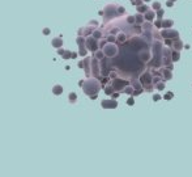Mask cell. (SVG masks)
Returning a JSON list of instances; mask_svg holds the SVG:
<instances>
[{
    "label": "cell",
    "instance_id": "1",
    "mask_svg": "<svg viewBox=\"0 0 192 177\" xmlns=\"http://www.w3.org/2000/svg\"><path fill=\"white\" fill-rule=\"evenodd\" d=\"M102 88V84L99 83V79H88L85 80V84L82 87V91L88 96H92V94H97L99 92V89Z\"/></svg>",
    "mask_w": 192,
    "mask_h": 177
},
{
    "label": "cell",
    "instance_id": "2",
    "mask_svg": "<svg viewBox=\"0 0 192 177\" xmlns=\"http://www.w3.org/2000/svg\"><path fill=\"white\" fill-rule=\"evenodd\" d=\"M118 13V7L115 4H107L105 7V15H103V22L107 24L108 21L114 18Z\"/></svg>",
    "mask_w": 192,
    "mask_h": 177
},
{
    "label": "cell",
    "instance_id": "3",
    "mask_svg": "<svg viewBox=\"0 0 192 177\" xmlns=\"http://www.w3.org/2000/svg\"><path fill=\"white\" fill-rule=\"evenodd\" d=\"M92 76H94L95 79H99L102 80V74H101V65L98 59L95 58V56H93L92 58Z\"/></svg>",
    "mask_w": 192,
    "mask_h": 177
},
{
    "label": "cell",
    "instance_id": "4",
    "mask_svg": "<svg viewBox=\"0 0 192 177\" xmlns=\"http://www.w3.org/2000/svg\"><path fill=\"white\" fill-rule=\"evenodd\" d=\"M110 72H111V62L108 56H105L101 60V74H102V76H107Z\"/></svg>",
    "mask_w": 192,
    "mask_h": 177
},
{
    "label": "cell",
    "instance_id": "5",
    "mask_svg": "<svg viewBox=\"0 0 192 177\" xmlns=\"http://www.w3.org/2000/svg\"><path fill=\"white\" fill-rule=\"evenodd\" d=\"M128 84H130V81L128 80H121L120 78H117V79H114L111 81V85L114 87V89L118 91V92H124V88Z\"/></svg>",
    "mask_w": 192,
    "mask_h": 177
},
{
    "label": "cell",
    "instance_id": "6",
    "mask_svg": "<svg viewBox=\"0 0 192 177\" xmlns=\"http://www.w3.org/2000/svg\"><path fill=\"white\" fill-rule=\"evenodd\" d=\"M99 40L94 38V37H86V47L88 50H90V51L95 53L97 50H99V43H98Z\"/></svg>",
    "mask_w": 192,
    "mask_h": 177
},
{
    "label": "cell",
    "instance_id": "7",
    "mask_svg": "<svg viewBox=\"0 0 192 177\" xmlns=\"http://www.w3.org/2000/svg\"><path fill=\"white\" fill-rule=\"evenodd\" d=\"M161 36L163 37V40H166V38L175 40V38H179V31L171 29V28L170 29H163V30H161Z\"/></svg>",
    "mask_w": 192,
    "mask_h": 177
},
{
    "label": "cell",
    "instance_id": "8",
    "mask_svg": "<svg viewBox=\"0 0 192 177\" xmlns=\"http://www.w3.org/2000/svg\"><path fill=\"white\" fill-rule=\"evenodd\" d=\"M103 51H105V55H106V56H108V58H112V56L117 55L118 47H117V45H114V43L108 42L107 45L103 47Z\"/></svg>",
    "mask_w": 192,
    "mask_h": 177
},
{
    "label": "cell",
    "instance_id": "9",
    "mask_svg": "<svg viewBox=\"0 0 192 177\" xmlns=\"http://www.w3.org/2000/svg\"><path fill=\"white\" fill-rule=\"evenodd\" d=\"M101 106L103 109H117L118 108V101L115 98H110V100H102L101 101Z\"/></svg>",
    "mask_w": 192,
    "mask_h": 177
},
{
    "label": "cell",
    "instance_id": "10",
    "mask_svg": "<svg viewBox=\"0 0 192 177\" xmlns=\"http://www.w3.org/2000/svg\"><path fill=\"white\" fill-rule=\"evenodd\" d=\"M152 53L149 51V49H144V50H140L139 51V59H141L144 63H148L152 59Z\"/></svg>",
    "mask_w": 192,
    "mask_h": 177
},
{
    "label": "cell",
    "instance_id": "11",
    "mask_svg": "<svg viewBox=\"0 0 192 177\" xmlns=\"http://www.w3.org/2000/svg\"><path fill=\"white\" fill-rule=\"evenodd\" d=\"M140 80H141V83H143V84L153 83V75H152V72L146 71V72L141 74V76H140Z\"/></svg>",
    "mask_w": 192,
    "mask_h": 177
},
{
    "label": "cell",
    "instance_id": "12",
    "mask_svg": "<svg viewBox=\"0 0 192 177\" xmlns=\"http://www.w3.org/2000/svg\"><path fill=\"white\" fill-rule=\"evenodd\" d=\"M143 37L145 38L146 42L150 43V45L153 43V41H154V40H153V38H154V37H153V30H144L143 31Z\"/></svg>",
    "mask_w": 192,
    "mask_h": 177
},
{
    "label": "cell",
    "instance_id": "13",
    "mask_svg": "<svg viewBox=\"0 0 192 177\" xmlns=\"http://www.w3.org/2000/svg\"><path fill=\"white\" fill-rule=\"evenodd\" d=\"M57 54L62 55L63 59H69V58H72V51H69V50H63L62 47L57 49Z\"/></svg>",
    "mask_w": 192,
    "mask_h": 177
},
{
    "label": "cell",
    "instance_id": "14",
    "mask_svg": "<svg viewBox=\"0 0 192 177\" xmlns=\"http://www.w3.org/2000/svg\"><path fill=\"white\" fill-rule=\"evenodd\" d=\"M184 47V43L182 42L181 38H175L174 42H172V49L174 50H178V51H181V50Z\"/></svg>",
    "mask_w": 192,
    "mask_h": 177
},
{
    "label": "cell",
    "instance_id": "15",
    "mask_svg": "<svg viewBox=\"0 0 192 177\" xmlns=\"http://www.w3.org/2000/svg\"><path fill=\"white\" fill-rule=\"evenodd\" d=\"M159 71H161L162 75H163V80H171L172 79L171 69H169V68H162V69H159Z\"/></svg>",
    "mask_w": 192,
    "mask_h": 177
},
{
    "label": "cell",
    "instance_id": "16",
    "mask_svg": "<svg viewBox=\"0 0 192 177\" xmlns=\"http://www.w3.org/2000/svg\"><path fill=\"white\" fill-rule=\"evenodd\" d=\"M51 45H53L54 47H56V49H60V47L63 46V38H62V37L54 38L53 41H51Z\"/></svg>",
    "mask_w": 192,
    "mask_h": 177
},
{
    "label": "cell",
    "instance_id": "17",
    "mask_svg": "<svg viewBox=\"0 0 192 177\" xmlns=\"http://www.w3.org/2000/svg\"><path fill=\"white\" fill-rule=\"evenodd\" d=\"M156 16H157V15H156L153 11H150V9H149V11H146L145 13H144V17H145V20H146V21H153Z\"/></svg>",
    "mask_w": 192,
    "mask_h": 177
},
{
    "label": "cell",
    "instance_id": "18",
    "mask_svg": "<svg viewBox=\"0 0 192 177\" xmlns=\"http://www.w3.org/2000/svg\"><path fill=\"white\" fill-rule=\"evenodd\" d=\"M53 93L55 94V96H60V94L63 93V87L60 84H56L53 87Z\"/></svg>",
    "mask_w": 192,
    "mask_h": 177
},
{
    "label": "cell",
    "instance_id": "19",
    "mask_svg": "<svg viewBox=\"0 0 192 177\" xmlns=\"http://www.w3.org/2000/svg\"><path fill=\"white\" fill-rule=\"evenodd\" d=\"M172 25H174V21H172L171 18H167V20H162V26H163V29H170Z\"/></svg>",
    "mask_w": 192,
    "mask_h": 177
},
{
    "label": "cell",
    "instance_id": "20",
    "mask_svg": "<svg viewBox=\"0 0 192 177\" xmlns=\"http://www.w3.org/2000/svg\"><path fill=\"white\" fill-rule=\"evenodd\" d=\"M126 41H127V34L123 33V31L117 36V42H118V43H124Z\"/></svg>",
    "mask_w": 192,
    "mask_h": 177
},
{
    "label": "cell",
    "instance_id": "21",
    "mask_svg": "<svg viewBox=\"0 0 192 177\" xmlns=\"http://www.w3.org/2000/svg\"><path fill=\"white\" fill-rule=\"evenodd\" d=\"M79 47H80V49H79V55L86 56V55H88V47H86V45H80Z\"/></svg>",
    "mask_w": 192,
    "mask_h": 177
},
{
    "label": "cell",
    "instance_id": "22",
    "mask_svg": "<svg viewBox=\"0 0 192 177\" xmlns=\"http://www.w3.org/2000/svg\"><path fill=\"white\" fill-rule=\"evenodd\" d=\"M135 17H136V24H137V25H143V24H144L145 17H144L143 13H139V12H137V15H136Z\"/></svg>",
    "mask_w": 192,
    "mask_h": 177
},
{
    "label": "cell",
    "instance_id": "23",
    "mask_svg": "<svg viewBox=\"0 0 192 177\" xmlns=\"http://www.w3.org/2000/svg\"><path fill=\"white\" fill-rule=\"evenodd\" d=\"M94 56H95V58H97L98 60H102V59L105 58V51H103L102 49H99V50H97V51L94 53Z\"/></svg>",
    "mask_w": 192,
    "mask_h": 177
},
{
    "label": "cell",
    "instance_id": "24",
    "mask_svg": "<svg viewBox=\"0 0 192 177\" xmlns=\"http://www.w3.org/2000/svg\"><path fill=\"white\" fill-rule=\"evenodd\" d=\"M171 58H172V62H178L179 59H181V53H179L178 50H174V49H172V55H171Z\"/></svg>",
    "mask_w": 192,
    "mask_h": 177
},
{
    "label": "cell",
    "instance_id": "25",
    "mask_svg": "<svg viewBox=\"0 0 192 177\" xmlns=\"http://www.w3.org/2000/svg\"><path fill=\"white\" fill-rule=\"evenodd\" d=\"M68 100H69V103L71 104H75L76 101H77V94H76L75 92H71L68 94Z\"/></svg>",
    "mask_w": 192,
    "mask_h": 177
},
{
    "label": "cell",
    "instance_id": "26",
    "mask_svg": "<svg viewBox=\"0 0 192 177\" xmlns=\"http://www.w3.org/2000/svg\"><path fill=\"white\" fill-rule=\"evenodd\" d=\"M137 12L139 13H145L146 11H149V8H148V5H145V4H141V5H137Z\"/></svg>",
    "mask_w": 192,
    "mask_h": 177
},
{
    "label": "cell",
    "instance_id": "27",
    "mask_svg": "<svg viewBox=\"0 0 192 177\" xmlns=\"http://www.w3.org/2000/svg\"><path fill=\"white\" fill-rule=\"evenodd\" d=\"M93 31H94L93 26H92V25H89V26L84 28V36H85V37H88L89 34H93Z\"/></svg>",
    "mask_w": 192,
    "mask_h": 177
},
{
    "label": "cell",
    "instance_id": "28",
    "mask_svg": "<svg viewBox=\"0 0 192 177\" xmlns=\"http://www.w3.org/2000/svg\"><path fill=\"white\" fill-rule=\"evenodd\" d=\"M92 36L94 37V38H97V40H101V38H103V33H102L101 30H94Z\"/></svg>",
    "mask_w": 192,
    "mask_h": 177
},
{
    "label": "cell",
    "instance_id": "29",
    "mask_svg": "<svg viewBox=\"0 0 192 177\" xmlns=\"http://www.w3.org/2000/svg\"><path fill=\"white\" fill-rule=\"evenodd\" d=\"M144 89L146 91V92H153L156 89V85H153L152 83H149V84H144Z\"/></svg>",
    "mask_w": 192,
    "mask_h": 177
},
{
    "label": "cell",
    "instance_id": "30",
    "mask_svg": "<svg viewBox=\"0 0 192 177\" xmlns=\"http://www.w3.org/2000/svg\"><path fill=\"white\" fill-rule=\"evenodd\" d=\"M141 26H143L144 30H153V29H154V28H153V25L150 24V21H146L145 24L141 25Z\"/></svg>",
    "mask_w": 192,
    "mask_h": 177
},
{
    "label": "cell",
    "instance_id": "31",
    "mask_svg": "<svg viewBox=\"0 0 192 177\" xmlns=\"http://www.w3.org/2000/svg\"><path fill=\"white\" fill-rule=\"evenodd\" d=\"M133 91H135V88H133L132 85H131V87H128V85H127V87L124 88V93H126V94H130V96H132Z\"/></svg>",
    "mask_w": 192,
    "mask_h": 177
},
{
    "label": "cell",
    "instance_id": "32",
    "mask_svg": "<svg viewBox=\"0 0 192 177\" xmlns=\"http://www.w3.org/2000/svg\"><path fill=\"white\" fill-rule=\"evenodd\" d=\"M126 21H127V24H131V25H135V24H136V17H135V16H128Z\"/></svg>",
    "mask_w": 192,
    "mask_h": 177
},
{
    "label": "cell",
    "instance_id": "33",
    "mask_svg": "<svg viewBox=\"0 0 192 177\" xmlns=\"http://www.w3.org/2000/svg\"><path fill=\"white\" fill-rule=\"evenodd\" d=\"M114 92H115V89H114V87H112V85L106 87V88H105V93L108 94V96H111V94H112Z\"/></svg>",
    "mask_w": 192,
    "mask_h": 177
},
{
    "label": "cell",
    "instance_id": "34",
    "mask_svg": "<svg viewBox=\"0 0 192 177\" xmlns=\"http://www.w3.org/2000/svg\"><path fill=\"white\" fill-rule=\"evenodd\" d=\"M154 28H156V29H161V28H163V26H162V20H161V18H157V20H156V22H154Z\"/></svg>",
    "mask_w": 192,
    "mask_h": 177
},
{
    "label": "cell",
    "instance_id": "35",
    "mask_svg": "<svg viewBox=\"0 0 192 177\" xmlns=\"http://www.w3.org/2000/svg\"><path fill=\"white\" fill-rule=\"evenodd\" d=\"M156 89L157 91H163L165 89V83L163 81H159V83L156 84Z\"/></svg>",
    "mask_w": 192,
    "mask_h": 177
},
{
    "label": "cell",
    "instance_id": "36",
    "mask_svg": "<svg viewBox=\"0 0 192 177\" xmlns=\"http://www.w3.org/2000/svg\"><path fill=\"white\" fill-rule=\"evenodd\" d=\"M98 43H99V49L103 50V47L107 45V40H105V38H101V40L98 41Z\"/></svg>",
    "mask_w": 192,
    "mask_h": 177
},
{
    "label": "cell",
    "instance_id": "37",
    "mask_svg": "<svg viewBox=\"0 0 192 177\" xmlns=\"http://www.w3.org/2000/svg\"><path fill=\"white\" fill-rule=\"evenodd\" d=\"M107 42L115 43V42H117V37H115L114 34H108V36H107Z\"/></svg>",
    "mask_w": 192,
    "mask_h": 177
},
{
    "label": "cell",
    "instance_id": "38",
    "mask_svg": "<svg viewBox=\"0 0 192 177\" xmlns=\"http://www.w3.org/2000/svg\"><path fill=\"white\" fill-rule=\"evenodd\" d=\"M156 15H157L158 18H161V20H162V17H163V15H165V11H163L162 8L158 9V11H156Z\"/></svg>",
    "mask_w": 192,
    "mask_h": 177
},
{
    "label": "cell",
    "instance_id": "39",
    "mask_svg": "<svg viewBox=\"0 0 192 177\" xmlns=\"http://www.w3.org/2000/svg\"><path fill=\"white\" fill-rule=\"evenodd\" d=\"M161 80H162V78L159 76V75H154V76H153V84H157V83H159Z\"/></svg>",
    "mask_w": 192,
    "mask_h": 177
},
{
    "label": "cell",
    "instance_id": "40",
    "mask_svg": "<svg viewBox=\"0 0 192 177\" xmlns=\"http://www.w3.org/2000/svg\"><path fill=\"white\" fill-rule=\"evenodd\" d=\"M152 7H153V9H154V11H158V9H161V3H159V2H154Z\"/></svg>",
    "mask_w": 192,
    "mask_h": 177
},
{
    "label": "cell",
    "instance_id": "41",
    "mask_svg": "<svg viewBox=\"0 0 192 177\" xmlns=\"http://www.w3.org/2000/svg\"><path fill=\"white\" fill-rule=\"evenodd\" d=\"M144 91H145L144 88H140V89H135V91H133V93H132V96L135 97V96H137V94H141Z\"/></svg>",
    "mask_w": 192,
    "mask_h": 177
},
{
    "label": "cell",
    "instance_id": "42",
    "mask_svg": "<svg viewBox=\"0 0 192 177\" xmlns=\"http://www.w3.org/2000/svg\"><path fill=\"white\" fill-rule=\"evenodd\" d=\"M141 28L143 26H140V25H137V26H133V31H135V33H139V34H143Z\"/></svg>",
    "mask_w": 192,
    "mask_h": 177
},
{
    "label": "cell",
    "instance_id": "43",
    "mask_svg": "<svg viewBox=\"0 0 192 177\" xmlns=\"http://www.w3.org/2000/svg\"><path fill=\"white\" fill-rule=\"evenodd\" d=\"M163 42H165V45H166V46H169V47H172V42H174V40L166 38V40H165Z\"/></svg>",
    "mask_w": 192,
    "mask_h": 177
},
{
    "label": "cell",
    "instance_id": "44",
    "mask_svg": "<svg viewBox=\"0 0 192 177\" xmlns=\"http://www.w3.org/2000/svg\"><path fill=\"white\" fill-rule=\"evenodd\" d=\"M133 104H135V98H133V96H131V97H128V98H127V105H130V106H132Z\"/></svg>",
    "mask_w": 192,
    "mask_h": 177
},
{
    "label": "cell",
    "instance_id": "45",
    "mask_svg": "<svg viewBox=\"0 0 192 177\" xmlns=\"http://www.w3.org/2000/svg\"><path fill=\"white\" fill-rule=\"evenodd\" d=\"M172 97H174V93H172V92H167V93H166L165 96H163L165 100H171Z\"/></svg>",
    "mask_w": 192,
    "mask_h": 177
},
{
    "label": "cell",
    "instance_id": "46",
    "mask_svg": "<svg viewBox=\"0 0 192 177\" xmlns=\"http://www.w3.org/2000/svg\"><path fill=\"white\" fill-rule=\"evenodd\" d=\"M131 3H132L133 5H136V7H137V5H141V4L145 3V2H144V0H131Z\"/></svg>",
    "mask_w": 192,
    "mask_h": 177
},
{
    "label": "cell",
    "instance_id": "47",
    "mask_svg": "<svg viewBox=\"0 0 192 177\" xmlns=\"http://www.w3.org/2000/svg\"><path fill=\"white\" fill-rule=\"evenodd\" d=\"M108 76H110V79H112V80H114V79H117V78H118V74L115 72V71H111L110 74H108Z\"/></svg>",
    "mask_w": 192,
    "mask_h": 177
},
{
    "label": "cell",
    "instance_id": "48",
    "mask_svg": "<svg viewBox=\"0 0 192 177\" xmlns=\"http://www.w3.org/2000/svg\"><path fill=\"white\" fill-rule=\"evenodd\" d=\"M89 25H92V26H95V28H97V26H98V21H97V20H90V21H89Z\"/></svg>",
    "mask_w": 192,
    "mask_h": 177
},
{
    "label": "cell",
    "instance_id": "49",
    "mask_svg": "<svg viewBox=\"0 0 192 177\" xmlns=\"http://www.w3.org/2000/svg\"><path fill=\"white\" fill-rule=\"evenodd\" d=\"M161 98H163V97H162V96H159L158 93L153 94V101H158V100H161Z\"/></svg>",
    "mask_w": 192,
    "mask_h": 177
},
{
    "label": "cell",
    "instance_id": "50",
    "mask_svg": "<svg viewBox=\"0 0 192 177\" xmlns=\"http://www.w3.org/2000/svg\"><path fill=\"white\" fill-rule=\"evenodd\" d=\"M118 13H119V15H124V13H126V8L118 7Z\"/></svg>",
    "mask_w": 192,
    "mask_h": 177
},
{
    "label": "cell",
    "instance_id": "51",
    "mask_svg": "<svg viewBox=\"0 0 192 177\" xmlns=\"http://www.w3.org/2000/svg\"><path fill=\"white\" fill-rule=\"evenodd\" d=\"M42 33H43L44 36H48V34L51 33V30H50L48 28H43V30H42Z\"/></svg>",
    "mask_w": 192,
    "mask_h": 177
},
{
    "label": "cell",
    "instance_id": "52",
    "mask_svg": "<svg viewBox=\"0 0 192 177\" xmlns=\"http://www.w3.org/2000/svg\"><path fill=\"white\" fill-rule=\"evenodd\" d=\"M119 93H120V92H118V91H117V92H114V93L111 94V98H115V100H117V98L119 97Z\"/></svg>",
    "mask_w": 192,
    "mask_h": 177
},
{
    "label": "cell",
    "instance_id": "53",
    "mask_svg": "<svg viewBox=\"0 0 192 177\" xmlns=\"http://www.w3.org/2000/svg\"><path fill=\"white\" fill-rule=\"evenodd\" d=\"M172 5H174V2H171V0H167L166 2V7H169V8H171Z\"/></svg>",
    "mask_w": 192,
    "mask_h": 177
},
{
    "label": "cell",
    "instance_id": "54",
    "mask_svg": "<svg viewBox=\"0 0 192 177\" xmlns=\"http://www.w3.org/2000/svg\"><path fill=\"white\" fill-rule=\"evenodd\" d=\"M77 34H79V36H84V28H80V29L77 30Z\"/></svg>",
    "mask_w": 192,
    "mask_h": 177
},
{
    "label": "cell",
    "instance_id": "55",
    "mask_svg": "<svg viewBox=\"0 0 192 177\" xmlns=\"http://www.w3.org/2000/svg\"><path fill=\"white\" fill-rule=\"evenodd\" d=\"M79 67H80V68H84V67H85V63H84V60L79 62Z\"/></svg>",
    "mask_w": 192,
    "mask_h": 177
},
{
    "label": "cell",
    "instance_id": "56",
    "mask_svg": "<svg viewBox=\"0 0 192 177\" xmlns=\"http://www.w3.org/2000/svg\"><path fill=\"white\" fill-rule=\"evenodd\" d=\"M119 31V28H114V29H111V34H115V33H118Z\"/></svg>",
    "mask_w": 192,
    "mask_h": 177
},
{
    "label": "cell",
    "instance_id": "57",
    "mask_svg": "<svg viewBox=\"0 0 192 177\" xmlns=\"http://www.w3.org/2000/svg\"><path fill=\"white\" fill-rule=\"evenodd\" d=\"M89 97H90V100H95V98L98 97V93L97 94H92V96H89Z\"/></svg>",
    "mask_w": 192,
    "mask_h": 177
},
{
    "label": "cell",
    "instance_id": "58",
    "mask_svg": "<svg viewBox=\"0 0 192 177\" xmlns=\"http://www.w3.org/2000/svg\"><path fill=\"white\" fill-rule=\"evenodd\" d=\"M84 84H85V80H80V81H79V85H80V87H84Z\"/></svg>",
    "mask_w": 192,
    "mask_h": 177
},
{
    "label": "cell",
    "instance_id": "59",
    "mask_svg": "<svg viewBox=\"0 0 192 177\" xmlns=\"http://www.w3.org/2000/svg\"><path fill=\"white\" fill-rule=\"evenodd\" d=\"M77 55H79L77 53H72V59H75V58H76V56H77Z\"/></svg>",
    "mask_w": 192,
    "mask_h": 177
},
{
    "label": "cell",
    "instance_id": "60",
    "mask_svg": "<svg viewBox=\"0 0 192 177\" xmlns=\"http://www.w3.org/2000/svg\"><path fill=\"white\" fill-rule=\"evenodd\" d=\"M166 68H169V69H172V68H174V66H172V63H171V65H169V66L166 67Z\"/></svg>",
    "mask_w": 192,
    "mask_h": 177
},
{
    "label": "cell",
    "instance_id": "61",
    "mask_svg": "<svg viewBox=\"0 0 192 177\" xmlns=\"http://www.w3.org/2000/svg\"><path fill=\"white\" fill-rule=\"evenodd\" d=\"M144 2H145V3H146V2H150V0H144Z\"/></svg>",
    "mask_w": 192,
    "mask_h": 177
},
{
    "label": "cell",
    "instance_id": "62",
    "mask_svg": "<svg viewBox=\"0 0 192 177\" xmlns=\"http://www.w3.org/2000/svg\"><path fill=\"white\" fill-rule=\"evenodd\" d=\"M171 2H174V3H175V2H176V0H171Z\"/></svg>",
    "mask_w": 192,
    "mask_h": 177
}]
</instances>
